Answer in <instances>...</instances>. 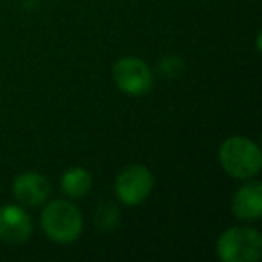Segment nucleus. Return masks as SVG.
Instances as JSON below:
<instances>
[{"instance_id":"obj_6","label":"nucleus","mask_w":262,"mask_h":262,"mask_svg":"<svg viewBox=\"0 0 262 262\" xmlns=\"http://www.w3.org/2000/svg\"><path fill=\"white\" fill-rule=\"evenodd\" d=\"M33 233V223L24 208L6 205L0 208V241L8 244L26 243Z\"/></svg>"},{"instance_id":"obj_4","label":"nucleus","mask_w":262,"mask_h":262,"mask_svg":"<svg viewBox=\"0 0 262 262\" xmlns=\"http://www.w3.org/2000/svg\"><path fill=\"white\" fill-rule=\"evenodd\" d=\"M113 81L127 95L147 94L153 86V72L139 58H124L113 67Z\"/></svg>"},{"instance_id":"obj_5","label":"nucleus","mask_w":262,"mask_h":262,"mask_svg":"<svg viewBox=\"0 0 262 262\" xmlns=\"http://www.w3.org/2000/svg\"><path fill=\"white\" fill-rule=\"evenodd\" d=\"M153 190V174L144 165H129L115 180V192L126 205H139Z\"/></svg>"},{"instance_id":"obj_7","label":"nucleus","mask_w":262,"mask_h":262,"mask_svg":"<svg viewBox=\"0 0 262 262\" xmlns=\"http://www.w3.org/2000/svg\"><path fill=\"white\" fill-rule=\"evenodd\" d=\"M51 192L49 182L38 172H26L20 174L13 183V194L22 205L27 207H36L47 200Z\"/></svg>"},{"instance_id":"obj_3","label":"nucleus","mask_w":262,"mask_h":262,"mask_svg":"<svg viewBox=\"0 0 262 262\" xmlns=\"http://www.w3.org/2000/svg\"><path fill=\"white\" fill-rule=\"evenodd\" d=\"M217 255L225 262H255L262 255V239L255 228L235 226L219 237Z\"/></svg>"},{"instance_id":"obj_1","label":"nucleus","mask_w":262,"mask_h":262,"mask_svg":"<svg viewBox=\"0 0 262 262\" xmlns=\"http://www.w3.org/2000/svg\"><path fill=\"white\" fill-rule=\"evenodd\" d=\"M219 162L228 174L246 180L258 172L262 157L258 147L244 137H232L225 140L219 149Z\"/></svg>"},{"instance_id":"obj_8","label":"nucleus","mask_w":262,"mask_h":262,"mask_svg":"<svg viewBox=\"0 0 262 262\" xmlns=\"http://www.w3.org/2000/svg\"><path fill=\"white\" fill-rule=\"evenodd\" d=\"M232 212L241 221H257L262 214V185L251 182L241 187L232 201Z\"/></svg>"},{"instance_id":"obj_2","label":"nucleus","mask_w":262,"mask_h":262,"mask_svg":"<svg viewBox=\"0 0 262 262\" xmlns=\"http://www.w3.org/2000/svg\"><path fill=\"white\" fill-rule=\"evenodd\" d=\"M41 228L56 243H72L83 230V219L72 203L58 200L43 208Z\"/></svg>"},{"instance_id":"obj_9","label":"nucleus","mask_w":262,"mask_h":262,"mask_svg":"<svg viewBox=\"0 0 262 262\" xmlns=\"http://www.w3.org/2000/svg\"><path fill=\"white\" fill-rule=\"evenodd\" d=\"M92 187V176L88 171L81 167H72L65 171L61 178V189L67 196L70 198H81L90 190Z\"/></svg>"}]
</instances>
